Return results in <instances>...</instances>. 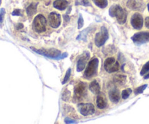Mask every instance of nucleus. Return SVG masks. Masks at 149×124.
Returning <instances> with one entry per match:
<instances>
[{
	"instance_id": "f257e3e1",
	"label": "nucleus",
	"mask_w": 149,
	"mask_h": 124,
	"mask_svg": "<svg viewBox=\"0 0 149 124\" xmlns=\"http://www.w3.org/2000/svg\"><path fill=\"white\" fill-rule=\"evenodd\" d=\"M31 49L33 50L34 52L40 54V55L48 57V58H54V59H59V58H65L67 55V53H64L61 55V51L59 50L54 49V48H51V49H36L35 48L31 47Z\"/></svg>"
},
{
	"instance_id": "f03ea898",
	"label": "nucleus",
	"mask_w": 149,
	"mask_h": 124,
	"mask_svg": "<svg viewBox=\"0 0 149 124\" xmlns=\"http://www.w3.org/2000/svg\"><path fill=\"white\" fill-rule=\"evenodd\" d=\"M109 14L110 16L116 17L120 24H124L127 21V12L119 5L112 6L109 10Z\"/></svg>"
},
{
	"instance_id": "7ed1b4c3",
	"label": "nucleus",
	"mask_w": 149,
	"mask_h": 124,
	"mask_svg": "<svg viewBox=\"0 0 149 124\" xmlns=\"http://www.w3.org/2000/svg\"><path fill=\"white\" fill-rule=\"evenodd\" d=\"M99 66L98 58H94L88 62V66L86 67L85 72H84V77L86 78H91L96 75L97 72V69Z\"/></svg>"
},
{
	"instance_id": "20e7f679",
	"label": "nucleus",
	"mask_w": 149,
	"mask_h": 124,
	"mask_svg": "<svg viewBox=\"0 0 149 124\" xmlns=\"http://www.w3.org/2000/svg\"><path fill=\"white\" fill-rule=\"evenodd\" d=\"M33 27L38 33L45 32L46 29V19L42 15H37L33 21Z\"/></svg>"
},
{
	"instance_id": "39448f33",
	"label": "nucleus",
	"mask_w": 149,
	"mask_h": 124,
	"mask_svg": "<svg viewBox=\"0 0 149 124\" xmlns=\"http://www.w3.org/2000/svg\"><path fill=\"white\" fill-rule=\"evenodd\" d=\"M109 38L108 31L104 26L101 28L100 32L97 33L95 36V44L97 47H101L104 45L106 41Z\"/></svg>"
},
{
	"instance_id": "423d86ee",
	"label": "nucleus",
	"mask_w": 149,
	"mask_h": 124,
	"mask_svg": "<svg viewBox=\"0 0 149 124\" xmlns=\"http://www.w3.org/2000/svg\"><path fill=\"white\" fill-rule=\"evenodd\" d=\"M104 69L109 73L116 72L119 69V64L114 58H107L104 61Z\"/></svg>"
},
{
	"instance_id": "0eeeda50",
	"label": "nucleus",
	"mask_w": 149,
	"mask_h": 124,
	"mask_svg": "<svg viewBox=\"0 0 149 124\" xmlns=\"http://www.w3.org/2000/svg\"><path fill=\"white\" fill-rule=\"evenodd\" d=\"M87 87L86 84L84 82H80L75 85L74 89V97L76 99V100H80L82 97H84V95L86 92Z\"/></svg>"
},
{
	"instance_id": "6e6552de",
	"label": "nucleus",
	"mask_w": 149,
	"mask_h": 124,
	"mask_svg": "<svg viewBox=\"0 0 149 124\" xmlns=\"http://www.w3.org/2000/svg\"><path fill=\"white\" fill-rule=\"evenodd\" d=\"M78 110L81 115L86 116V115H93L95 112V108L94 105L91 103L80 104L78 105Z\"/></svg>"
},
{
	"instance_id": "1a4fd4ad",
	"label": "nucleus",
	"mask_w": 149,
	"mask_h": 124,
	"mask_svg": "<svg viewBox=\"0 0 149 124\" xmlns=\"http://www.w3.org/2000/svg\"><path fill=\"white\" fill-rule=\"evenodd\" d=\"M132 39L133 42L136 44H144L146 42H149V32H139V33H136L135 35H133L132 37Z\"/></svg>"
},
{
	"instance_id": "9d476101",
	"label": "nucleus",
	"mask_w": 149,
	"mask_h": 124,
	"mask_svg": "<svg viewBox=\"0 0 149 124\" xmlns=\"http://www.w3.org/2000/svg\"><path fill=\"white\" fill-rule=\"evenodd\" d=\"M48 22L52 28H58L61 25V15L56 12H51L48 15Z\"/></svg>"
},
{
	"instance_id": "9b49d317",
	"label": "nucleus",
	"mask_w": 149,
	"mask_h": 124,
	"mask_svg": "<svg viewBox=\"0 0 149 124\" xmlns=\"http://www.w3.org/2000/svg\"><path fill=\"white\" fill-rule=\"evenodd\" d=\"M89 57L90 54L88 51H86L81 55V57H80L78 61V63H77V71L78 72H81V71L85 69L86 64V62L88 58H89Z\"/></svg>"
},
{
	"instance_id": "f8f14e48",
	"label": "nucleus",
	"mask_w": 149,
	"mask_h": 124,
	"mask_svg": "<svg viewBox=\"0 0 149 124\" xmlns=\"http://www.w3.org/2000/svg\"><path fill=\"white\" fill-rule=\"evenodd\" d=\"M131 24L135 29H140L143 25V16L140 13H134L131 18Z\"/></svg>"
},
{
	"instance_id": "ddd939ff",
	"label": "nucleus",
	"mask_w": 149,
	"mask_h": 124,
	"mask_svg": "<svg viewBox=\"0 0 149 124\" xmlns=\"http://www.w3.org/2000/svg\"><path fill=\"white\" fill-rule=\"evenodd\" d=\"M109 97L111 102L113 103H118L119 102L120 99H121V95H120V92L118 89L116 88H113L109 92Z\"/></svg>"
},
{
	"instance_id": "4468645a",
	"label": "nucleus",
	"mask_w": 149,
	"mask_h": 124,
	"mask_svg": "<svg viewBox=\"0 0 149 124\" xmlns=\"http://www.w3.org/2000/svg\"><path fill=\"white\" fill-rule=\"evenodd\" d=\"M107 99L105 96L102 94H100L97 96V105L99 109H104L107 107Z\"/></svg>"
},
{
	"instance_id": "2eb2a0df",
	"label": "nucleus",
	"mask_w": 149,
	"mask_h": 124,
	"mask_svg": "<svg viewBox=\"0 0 149 124\" xmlns=\"http://www.w3.org/2000/svg\"><path fill=\"white\" fill-rule=\"evenodd\" d=\"M68 6V2L66 0H56L54 2V7L59 10H64Z\"/></svg>"
},
{
	"instance_id": "dca6fc26",
	"label": "nucleus",
	"mask_w": 149,
	"mask_h": 124,
	"mask_svg": "<svg viewBox=\"0 0 149 124\" xmlns=\"http://www.w3.org/2000/svg\"><path fill=\"white\" fill-rule=\"evenodd\" d=\"M89 89L94 94H99L100 93V86L97 80H93L89 85Z\"/></svg>"
},
{
	"instance_id": "f3484780",
	"label": "nucleus",
	"mask_w": 149,
	"mask_h": 124,
	"mask_svg": "<svg viewBox=\"0 0 149 124\" xmlns=\"http://www.w3.org/2000/svg\"><path fill=\"white\" fill-rule=\"evenodd\" d=\"M113 79L115 83L120 85H123L126 82V79H127V78H126V76H124V75H116V76L114 77Z\"/></svg>"
},
{
	"instance_id": "a211bd4d",
	"label": "nucleus",
	"mask_w": 149,
	"mask_h": 124,
	"mask_svg": "<svg viewBox=\"0 0 149 124\" xmlns=\"http://www.w3.org/2000/svg\"><path fill=\"white\" fill-rule=\"evenodd\" d=\"M37 3H31L28 8H26V13L27 15L31 16L37 12Z\"/></svg>"
},
{
	"instance_id": "6ab92c4d",
	"label": "nucleus",
	"mask_w": 149,
	"mask_h": 124,
	"mask_svg": "<svg viewBox=\"0 0 149 124\" xmlns=\"http://www.w3.org/2000/svg\"><path fill=\"white\" fill-rule=\"evenodd\" d=\"M93 2L100 8H105L107 6V0H93Z\"/></svg>"
},
{
	"instance_id": "aec40b11",
	"label": "nucleus",
	"mask_w": 149,
	"mask_h": 124,
	"mask_svg": "<svg viewBox=\"0 0 149 124\" xmlns=\"http://www.w3.org/2000/svg\"><path fill=\"white\" fill-rule=\"evenodd\" d=\"M131 93L132 89H130V88H127V89L124 90L122 91V93H121V97L124 99H127L130 96V95L131 94Z\"/></svg>"
},
{
	"instance_id": "412c9836",
	"label": "nucleus",
	"mask_w": 149,
	"mask_h": 124,
	"mask_svg": "<svg viewBox=\"0 0 149 124\" xmlns=\"http://www.w3.org/2000/svg\"><path fill=\"white\" fill-rule=\"evenodd\" d=\"M147 85H148L147 84H145V85H141V86L137 88L135 90H134V94H135L136 95L140 94H142V93H143V91H145V89L147 88Z\"/></svg>"
},
{
	"instance_id": "4be33fe9",
	"label": "nucleus",
	"mask_w": 149,
	"mask_h": 124,
	"mask_svg": "<svg viewBox=\"0 0 149 124\" xmlns=\"http://www.w3.org/2000/svg\"><path fill=\"white\" fill-rule=\"evenodd\" d=\"M70 74H71V69H70V68H69V69H67V72H66L65 77H64V79H63V80H62V82H61V83H62V84H65L66 82H68L69 79H70Z\"/></svg>"
},
{
	"instance_id": "5701e85b",
	"label": "nucleus",
	"mask_w": 149,
	"mask_h": 124,
	"mask_svg": "<svg viewBox=\"0 0 149 124\" xmlns=\"http://www.w3.org/2000/svg\"><path fill=\"white\" fill-rule=\"evenodd\" d=\"M148 71H149V61H148L147 63H146V64L143 67V68H142V70L141 72H140V75H146Z\"/></svg>"
},
{
	"instance_id": "b1692460",
	"label": "nucleus",
	"mask_w": 149,
	"mask_h": 124,
	"mask_svg": "<svg viewBox=\"0 0 149 124\" xmlns=\"http://www.w3.org/2000/svg\"><path fill=\"white\" fill-rule=\"evenodd\" d=\"M5 10L4 8H2L0 10V26H2V24L3 23L4 18H5Z\"/></svg>"
},
{
	"instance_id": "393cba45",
	"label": "nucleus",
	"mask_w": 149,
	"mask_h": 124,
	"mask_svg": "<svg viewBox=\"0 0 149 124\" xmlns=\"http://www.w3.org/2000/svg\"><path fill=\"white\" fill-rule=\"evenodd\" d=\"M70 91H68L67 90H65V91H64V94H63V95H62V99L64 101L69 100V99H70Z\"/></svg>"
},
{
	"instance_id": "a878e982",
	"label": "nucleus",
	"mask_w": 149,
	"mask_h": 124,
	"mask_svg": "<svg viewBox=\"0 0 149 124\" xmlns=\"http://www.w3.org/2000/svg\"><path fill=\"white\" fill-rule=\"evenodd\" d=\"M135 0H129L128 2H127V6L130 8H132V9L135 8Z\"/></svg>"
},
{
	"instance_id": "bb28decb",
	"label": "nucleus",
	"mask_w": 149,
	"mask_h": 124,
	"mask_svg": "<svg viewBox=\"0 0 149 124\" xmlns=\"http://www.w3.org/2000/svg\"><path fill=\"white\" fill-rule=\"evenodd\" d=\"M84 18H83V16L81 15H80L79 18H78V28L81 29L83 26H84Z\"/></svg>"
},
{
	"instance_id": "cd10ccee",
	"label": "nucleus",
	"mask_w": 149,
	"mask_h": 124,
	"mask_svg": "<svg viewBox=\"0 0 149 124\" xmlns=\"http://www.w3.org/2000/svg\"><path fill=\"white\" fill-rule=\"evenodd\" d=\"M12 15H14V16H21V10H15L13 12H12Z\"/></svg>"
},
{
	"instance_id": "c85d7f7f",
	"label": "nucleus",
	"mask_w": 149,
	"mask_h": 124,
	"mask_svg": "<svg viewBox=\"0 0 149 124\" xmlns=\"http://www.w3.org/2000/svg\"><path fill=\"white\" fill-rule=\"evenodd\" d=\"M64 122H65L66 123H75L76 121H74V120L70 119V118H66L65 119H64Z\"/></svg>"
},
{
	"instance_id": "c756f323",
	"label": "nucleus",
	"mask_w": 149,
	"mask_h": 124,
	"mask_svg": "<svg viewBox=\"0 0 149 124\" xmlns=\"http://www.w3.org/2000/svg\"><path fill=\"white\" fill-rule=\"evenodd\" d=\"M145 25L148 28H149V17H147L145 20Z\"/></svg>"
},
{
	"instance_id": "7c9ffc66",
	"label": "nucleus",
	"mask_w": 149,
	"mask_h": 124,
	"mask_svg": "<svg viewBox=\"0 0 149 124\" xmlns=\"http://www.w3.org/2000/svg\"><path fill=\"white\" fill-rule=\"evenodd\" d=\"M23 27H24V25L22 24H18L16 25L17 29H21V28H23Z\"/></svg>"
},
{
	"instance_id": "2f4dec72",
	"label": "nucleus",
	"mask_w": 149,
	"mask_h": 124,
	"mask_svg": "<svg viewBox=\"0 0 149 124\" xmlns=\"http://www.w3.org/2000/svg\"><path fill=\"white\" fill-rule=\"evenodd\" d=\"M148 78H149V73L148 74V75H145V76H144V79H145V80H146V79H148Z\"/></svg>"
},
{
	"instance_id": "473e14b6",
	"label": "nucleus",
	"mask_w": 149,
	"mask_h": 124,
	"mask_svg": "<svg viewBox=\"0 0 149 124\" xmlns=\"http://www.w3.org/2000/svg\"><path fill=\"white\" fill-rule=\"evenodd\" d=\"M148 11H149V4L148 5Z\"/></svg>"
},
{
	"instance_id": "72a5a7b5",
	"label": "nucleus",
	"mask_w": 149,
	"mask_h": 124,
	"mask_svg": "<svg viewBox=\"0 0 149 124\" xmlns=\"http://www.w3.org/2000/svg\"><path fill=\"white\" fill-rule=\"evenodd\" d=\"M1 3H2V0H0V5H1Z\"/></svg>"
}]
</instances>
